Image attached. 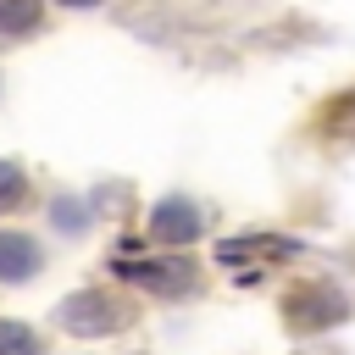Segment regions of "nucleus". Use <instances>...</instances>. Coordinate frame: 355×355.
I'll return each mask as SVG.
<instances>
[{"mask_svg": "<svg viewBox=\"0 0 355 355\" xmlns=\"http://www.w3.org/2000/svg\"><path fill=\"white\" fill-rule=\"evenodd\" d=\"M128 300H111L105 288H83L72 300H61V327L78 333V338H94V333H111V327H128Z\"/></svg>", "mask_w": 355, "mask_h": 355, "instance_id": "nucleus-1", "label": "nucleus"}, {"mask_svg": "<svg viewBox=\"0 0 355 355\" xmlns=\"http://www.w3.org/2000/svg\"><path fill=\"white\" fill-rule=\"evenodd\" d=\"M122 277L155 288V294H183L194 288V266L189 261H122Z\"/></svg>", "mask_w": 355, "mask_h": 355, "instance_id": "nucleus-2", "label": "nucleus"}, {"mask_svg": "<svg viewBox=\"0 0 355 355\" xmlns=\"http://www.w3.org/2000/svg\"><path fill=\"white\" fill-rule=\"evenodd\" d=\"M200 205L194 200H161L155 205V216H150V233L155 239H166V244H189V239H200Z\"/></svg>", "mask_w": 355, "mask_h": 355, "instance_id": "nucleus-3", "label": "nucleus"}, {"mask_svg": "<svg viewBox=\"0 0 355 355\" xmlns=\"http://www.w3.org/2000/svg\"><path fill=\"white\" fill-rule=\"evenodd\" d=\"M39 272V244L28 233H0V283H22Z\"/></svg>", "mask_w": 355, "mask_h": 355, "instance_id": "nucleus-4", "label": "nucleus"}, {"mask_svg": "<svg viewBox=\"0 0 355 355\" xmlns=\"http://www.w3.org/2000/svg\"><path fill=\"white\" fill-rule=\"evenodd\" d=\"M39 28V0H0V33H28Z\"/></svg>", "mask_w": 355, "mask_h": 355, "instance_id": "nucleus-5", "label": "nucleus"}, {"mask_svg": "<svg viewBox=\"0 0 355 355\" xmlns=\"http://www.w3.org/2000/svg\"><path fill=\"white\" fill-rule=\"evenodd\" d=\"M0 355H39V333L22 322H0Z\"/></svg>", "mask_w": 355, "mask_h": 355, "instance_id": "nucleus-6", "label": "nucleus"}, {"mask_svg": "<svg viewBox=\"0 0 355 355\" xmlns=\"http://www.w3.org/2000/svg\"><path fill=\"white\" fill-rule=\"evenodd\" d=\"M22 200H28V178H22V166L0 161V211H17Z\"/></svg>", "mask_w": 355, "mask_h": 355, "instance_id": "nucleus-7", "label": "nucleus"}, {"mask_svg": "<svg viewBox=\"0 0 355 355\" xmlns=\"http://www.w3.org/2000/svg\"><path fill=\"white\" fill-rule=\"evenodd\" d=\"M61 6H100V0H61Z\"/></svg>", "mask_w": 355, "mask_h": 355, "instance_id": "nucleus-8", "label": "nucleus"}]
</instances>
